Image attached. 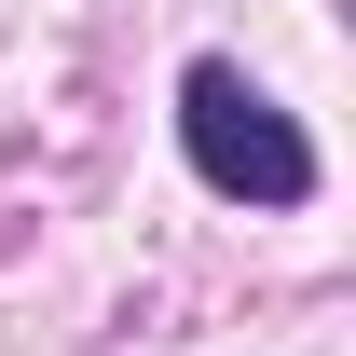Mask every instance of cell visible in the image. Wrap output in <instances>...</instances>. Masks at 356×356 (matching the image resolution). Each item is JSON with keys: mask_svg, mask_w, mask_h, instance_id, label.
<instances>
[{"mask_svg": "<svg viewBox=\"0 0 356 356\" xmlns=\"http://www.w3.org/2000/svg\"><path fill=\"white\" fill-rule=\"evenodd\" d=\"M178 137H192L206 192H247V206H302V192H315V137L288 124L233 55H206V69L178 83Z\"/></svg>", "mask_w": 356, "mask_h": 356, "instance_id": "cell-1", "label": "cell"}]
</instances>
